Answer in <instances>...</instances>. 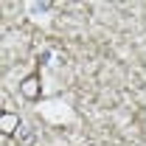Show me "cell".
Segmentation results:
<instances>
[{"label": "cell", "instance_id": "6da1fadb", "mask_svg": "<svg viewBox=\"0 0 146 146\" xmlns=\"http://www.w3.org/2000/svg\"><path fill=\"white\" fill-rule=\"evenodd\" d=\"M20 93H23L25 98L36 101V98H39V93H42V87H39V73L25 76V79H23V84H20Z\"/></svg>", "mask_w": 146, "mask_h": 146}, {"label": "cell", "instance_id": "7a4b0ae2", "mask_svg": "<svg viewBox=\"0 0 146 146\" xmlns=\"http://www.w3.org/2000/svg\"><path fill=\"white\" fill-rule=\"evenodd\" d=\"M20 127H23V124H20V118L14 112H3V115H0V132H3V135H17Z\"/></svg>", "mask_w": 146, "mask_h": 146}, {"label": "cell", "instance_id": "3957f363", "mask_svg": "<svg viewBox=\"0 0 146 146\" xmlns=\"http://www.w3.org/2000/svg\"><path fill=\"white\" fill-rule=\"evenodd\" d=\"M34 138H36V135H34V129H31V127H20V132H17V143L20 146H31V143H34Z\"/></svg>", "mask_w": 146, "mask_h": 146}]
</instances>
